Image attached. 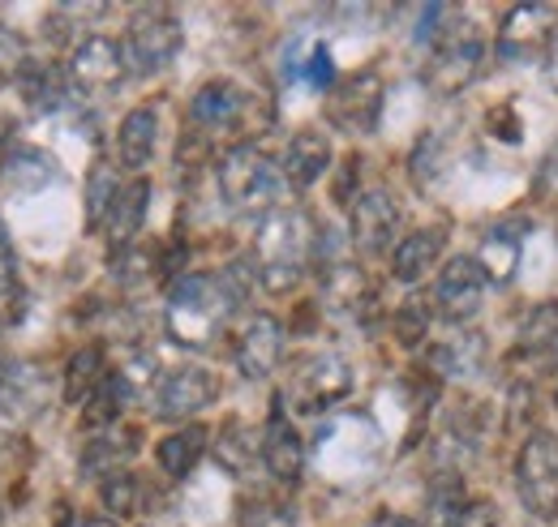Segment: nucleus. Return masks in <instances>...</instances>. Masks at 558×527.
<instances>
[{
	"label": "nucleus",
	"instance_id": "nucleus-7",
	"mask_svg": "<svg viewBox=\"0 0 558 527\" xmlns=\"http://www.w3.org/2000/svg\"><path fill=\"white\" fill-rule=\"evenodd\" d=\"M558 35V13L550 4H515L498 26V57L515 65L546 61Z\"/></svg>",
	"mask_w": 558,
	"mask_h": 527
},
{
	"label": "nucleus",
	"instance_id": "nucleus-37",
	"mask_svg": "<svg viewBox=\"0 0 558 527\" xmlns=\"http://www.w3.org/2000/svg\"><path fill=\"white\" fill-rule=\"evenodd\" d=\"M425 330H429V309L417 305V301H409V305L396 314V339H400L404 347H417L421 339H425Z\"/></svg>",
	"mask_w": 558,
	"mask_h": 527
},
{
	"label": "nucleus",
	"instance_id": "nucleus-3",
	"mask_svg": "<svg viewBox=\"0 0 558 527\" xmlns=\"http://www.w3.org/2000/svg\"><path fill=\"white\" fill-rule=\"evenodd\" d=\"M279 176V163L254 142H241L219 159V194L232 210H267L276 201Z\"/></svg>",
	"mask_w": 558,
	"mask_h": 527
},
{
	"label": "nucleus",
	"instance_id": "nucleus-43",
	"mask_svg": "<svg viewBox=\"0 0 558 527\" xmlns=\"http://www.w3.org/2000/svg\"><path fill=\"white\" fill-rule=\"evenodd\" d=\"M489 125H498L494 137H502V142H520V121H515L511 108H494V112H489Z\"/></svg>",
	"mask_w": 558,
	"mask_h": 527
},
{
	"label": "nucleus",
	"instance_id": "nucleus-41",
	"mask_svg": "<svg viewBox=\"0 0 558 527\" xmlns=\"http://www.w3.org/2000/svg\"><path fill=\"white\" fill-rule=\"evenodd\" d=\"M537 198H558V142L546 150V159L537 168Z\"/></svg>",
	"mask_w": 558,
	"mask_h": 527
},
{
	"label": "nucleus",
	"instance_id": "nucleus-40",
	"mask_svg": "<svg viewBox=\"0 0 558 527\" xmlns=\"http://www.w3.org/2000/svg\"><path fill=\"white\" fill-rule=\"evenodd\" d=\"M17 283V254H13V241H9V228L0 219V296H9Z\"/></svg>",
	"mask_w": 558,
	"mask_h": 527
},
{
	"label": "nucleus",
	"instance_id": "nucleus-34",
	"mask_svg": "<svg viewBox=\"0 0 558 527\" xmlns=\"http://www.w3.org/2000/svg\"><path fill=\"white\" fill-rule=\"evenodd\" d=\"M477 360H482V339H460V343H447V347H434L429 352V365L438 373H477Z\"/></svg>",
	"mask_w": 558,
	"mask_h": 527
},
{
	"label": "nucleus",
	"instance_id": "nucleus-31",
	"mask_svg": "<svg viewBox=\"0 0 558 527\" xmlns=\"http://www.w3.org/2000/svg\"><path fill=\"white\" fill-rule=\"evenodd\" d=\"M558 343V305H546V309H533L529 322L520 330V352L533 356V360H546Z\"/></svg>",
	"mask_w": 558,
	"mask_h": 527
},
{
	"label": "nucleus",
	"instance_id": "nucleus-47",
	"mask_svg": "<svg viewBox=\"0 0 558 527\" xmlns=\"http://www.w3.org/2000/svg\"><path fill=\"white\" fill-rule=\"evenodd\" d=\"M0 515H4V498H0Z\"/></svg>",
	"mask_w": 558,
	"mask_h": 527
},
{
	"label": "nucleus",
	"instance_id": "nucleus-45",
	"mask_svg": "<svg viewBox=\"0 0 558 527\" xmlns=\"http://www.w3.org/2000/svg\"><path fill=\"white\" fill-rule=\"evenodd\" d=\"M369 527H417L413 519H400V515H378Z\"/></svg>",
	"mask_w": 558,
	"mask_h": 527
},
{
	"label": "nucleus",
	"instance_id": "nucleus-19",
	"mask_svg": "<svg viewBox=\"0 0 558 527\" xmlns=\"http://www.w3.org/2000/svg\"><path fill=\"white\" fill-rule=\"evenodd\" d=\"M245 108H250V95H245L236 82L215 77V82L194 90L190 117H194V125H203V130H232V125L245 117Z\"/></svg>",
	"mask_w": 558,
	"mask_h": 527
},
{
	"label": "nucleus",
	"instance_id": "nucleus-14",
	"mask_svg": "<svg viewBox=\"0 0 558 527\" xmlns=\"http://www.w3.org/2000/svg\"><path fill=\"white\" fill-rule=\"evenodd\" d=\"M52 181H57V159L44 146L26 142V137H4V146H0V185L9 194L26 198V194L48 189Z\"/></svg>",
	"mask_w": 558,
	"mask_h": 527
},
{
	"label": "nucleus",
	"instance_id": "nucleus-33",
	"mask_svg": "<svg viewBox=\"0 0 558 527\" xmlns=\"http://www.w3.org/2000/svg\"><path fill=\"white\" fill-rule=\"evenodd\" d=\"M236 527H296V511L283 498H245L236 511Z\"/></svg>",
	"mask_w": 558,
	"mask_h": 527
},
{
	"label": "nucleus",
	"instance_id": "nucleus-20",
	"mask_svg": "<svg viewBox=\"0 0 558 527\" xmlns=\"http://www.w3.org/2000/svg\"><path fill=\"white\" fill-rule=\"evenodd\" d=\"M146 206H150V181L134 176L130 185H121V194H117L108 219H104V232H108L112 254H125L138 241L142 223H146Z\"/></svg>",
	"mask_w": 558,
	"mask_h": 527
},
{
	"label": "nucleus",
	"instance_id": "nucleus-29",
	"mask_svg": "<svg viewBox=\"0 0 558 527\" xmlns=\"http://www.w3.org/2000/svg\"><path fill=\"white\" fill-rule=\"evenodd\" d=\"M65 73L57 65H26L22 73V90H26V103L31 112H57L61 99H65Z\"/></svg>",
	"mask_w": 558,
	"mask_h": 527
},
{
	"label": "nucleus",
	"instance_id": "nucleus-44",
	"mask_svg": "<svg viewBox=\"0 0 558 527\" xmlns=\"http://www.w3.org/2000/svg\"><path fill=\"white\" fill-rule=\"evenodd\" d=\"M546 73H550V86L558 90V35L555 44H550V52H546Z\"/></svg>",
	"mask_w": 558,
	"mask_h": 527
},
{
	"label": "nucleus",
	"instance_id": "nucleus-26",
	"mask_svg": "<svg viewBox=\"0 0 558 527\" xmlns=\"http://www.w3.org/2000/svg\"><path fill=\"white\" fill-rule=\"evenodd\" d=\"M215 459L228 476H245L254 459H263V433H254L245 420H223L219 438H215Z\"/></svg>",
	"mask_w": 558,
	"mask_h": 527
},
{
	"label": "nucleus",
	"instance_id": "nucleus-48",
	"mask_svg": "<svg viewBox=\"0 0 558 527\" xmlns=\"http://www.w3.org/2000/svg\"><path fill=\"white\" fill-rule=\"evenodd\" d=\"M555 407H558V387H555Z\"/></svg>",
	"mask_w": 558,
	"mask_h": 527
},
{
	"label": "nucleus",
	"instance_id": "nucleus-32",
	"mask_svg": "<svg viewBox=\"0 0 558 527\" xmlns=\"http://www.w3.org/2000/svg\"><path fill=\"white\" fill-rule=\"evenodd\" d=\"M117 194H121L117 172H112L108 163H95V172H90V181H86V228H99V223L108 219Z\"/></svg>",
	"mask_w": 558,
	"mask_h": 527
},
{
	"label": "nucleus",
	"instance_id": "nucleus-11",
	"mask_svg": "<svg viewBox=\"0 0 558 527\" xmlns=\"http://www.w3.org/2000/svg\"><path fill=\"white\" fill-rule=\"evenodd\" d=\"M215 399H219V378L203 365H185V369H172L155 387V416L181 425V420L198 416L203 407H210Z\"/></svg>",
	"mask_w": 558,
	"mask_h": 527
},
{
	"label": "nucleus",
	"instance_id": "nucleus-49",
	"mask_svg": "<svg viewBox=\"0 0 558 527\" xmlns=\"http://www.w3.org/2000/svg\"><path fill=\"white\" fill-rule=\"evenodd\" d=\"M0 334H4V327H0Z\"/></svg>",
	"mask_w": 558,
	"mask_h": 527
},
{
	"label": "nucleus",
	"instance_id": "nucleus-30",
	"mask_svg": "<svg viewBox=\"0 0 558 527\" xmlns=\"http://www.w3.org/2000/svg\"><path fill=\"white\" fill-rule=\"evenodd\" d=\"M125 399H130V387L121 382V373H108V378L95 387V395L82 403V420H86L90 429H108V425H117Z\"/></svg>",
	"mask_w": 558,
	"mask_h": 527
},
{
	"label": "nucleus",
	"instance_id": "nucleus-27",
	"mask_svg": "<svg viewBox=\"0 0 558 527\" xmlns=\"http://www.w3.org/2000/svg\"><path fill=\"white\" fill-rule=\"evenodd\" d=\"M464 506H469V493H464L460 471H438L429 480V493H425L421 527H456L460 515H464Z\"/></svg>",
	"mask_w": 558,
	"mask_h": 527
},
{
	"label": "nucleus",
	"instance_id": "nucleus-18",
	"mask_svg": "<svg viewBox=\"0 0 558 527\" xmlns=\"http://www.w3.org/2000/svg\"><path fill=\"white\" fill-rule=\"evenodd\" d=\"M327 168H331V137L323 130L296 133L288 142V150H283V163H279V172H283V181L292 189H310L314 181H323Z\"/></svg>",
	"mask_w": 558,
	"mask_h": 527
},
{
	"label": "nucleus",
	"instance_id": "nucleus-1",
	"mask_svg": "<svg viewBox=\"0 0 558 527\" xmlns=\"http://www.w3.org/2000/svg\"><path fill=\"white\" fill-rule=\"evenodd\" d=\"M318 254L314 219L301 206H271L254 236V270L267 292H292Z\"/></svg>",
	"mask_w": 558,
	"mask_h": 527
},
{
	"label": "nucleus",
	"instance_id": "nucleus-46",
	"mask_svg": "<svg viewBox=\"0 0 558 527\" xmlns=\"http://www.w3.org/2000/svg\"><path fill=\"white\" fill-rule=\"evenodd\" d=\"M77 527H121L117 519H86V524H77Z\"/></svg>",
	"mask_w": 558,
	"mask_h": 527
},
{
	"label": "nucleus",
	"instance_id": "nucleus-22",
	"mask_svg": "<svg viewBox=\"0 0 558 527\" xmlns=\"http://www.w3.org/2000/svg\"><path fill=\"white\" fill-rule=\"evenodd\" d=\"M134 451H138V433L134 429H104L99 438H90L86 446H82V476H117V471H125V463L134 459Z\"/></svg>",
	"mask_w": 558,
	"mask_h": 527
},
{
	"label": "nucleus",
	"instance_id": "nucleus-21",
	"mask_svg": "<svg viewBox=\"0 0 558 527\" xmlns=\"http://www.w3.org/2000/svg\"><path fill=\"white\" fill-rule=\"evenodd\" d=\"M442 245H447V232L442 228H417V232H409L404 241H396V249H391V274L400 279V283H417L425 279L438 258H442Z\"/></svg>",
	"mask_w": 558,
	"mask_h": 527
},
{
	"label": "nucleus",
	"instance_id": "nucleus-5",
	"mask_svg": "<svg viewBox=\"0 0 558 527\" xmlns=\"http://www.w3.org/2000/svg\"><path fill=\"white\" fill-rule=\"evenodd\" d=\"M185 48V26L172 9L163 4H142L130 17V35H125V61L138 73H163L181 57Z\"/></svg>",
	"mask_w": 558,
	"mask_h": 527
},
{
	"label": "nucleus",
	"instance_id": "nucleus-16",
	"mask_svg": "<svg viewBox=\"0 0 558 527\" xmlns=\"http://www.w3.org/2000/svg\"><path fill=\"white\" fill-rule=\"evenodd\" d=\"M263 467L276 476L279 485H296L301 471H305V442H301V433L292 429V420L279 403L271 407V420L263 429Z\"/></svg>",
	"mask_w": 558,
	"mask_h": 527
},
{
	"label": "nucleus",
	"instance_id": "nucleus-9",
	"mask_svg": "<svg viewBox=\"0 0 558 527\" xmlns=\"http://www.w3.org/2000/svg\"><path fill=\"white\" fill-rule=\"evenodd\" d=\"M383 117V77L374 69H361L327 95V121L344 133H374Z\"/></svg>",
	"mask_w": 558,
	"mask_h": 527
},
{
	"label": "nucleus",
	"instance_id": "nucleus-10",
	"mask_svg": "<svg viewBox=\"0 0 558 527\" xmlns=\"http://www.w3.org/2000/svg\"><path fill=\"white\" fill-rule=\"evenodd\" d=\"M352 245L356 254L365 258H378L391 249V241L400 236V223H404V210L400 201L391 198L387 189H365L361 198L352 201Z\"/></svg>",
	"mask_w": 558,
	"mask_h": 527
},
{
	"label": "nucleus",
	"instance_id": "nucleus-42",
	"mask_svg": "<svg viewBox=\"0 0 558 527\" xmlns=\"http://www.w3.org/2000/svg\"><path fill=\"white\" fill-rule=\"evenodd\" d=\"M456 527H498V511H494V502H469Z\"/></svg>",
	"mask_w": 558,
	"mask_h": 527
},
{
	"label": "nucleus",
	"instance_id": "nucleus-35",
	"mask_svg": "<svg viewBox=\"0 0 558 527\" xmlns=\"http://www.w3.org/2000/svg\"><path fill=\"white\" fill-rule=\"evenodd\" d=\"M361 296H365V279H361L356 266L336 262L331 270H327V301H331V305L352 309V305H361Z\"/></svg>",
	"mask_w": 558,
	"mask_h": 527
},
{
	"label": "nucleus",
	"instance_id": "nucleus-28",
	"mask_svg": "<svg viewBox=\"0 0 558 527\" xmlns=\"http://www.w3.org/2000/svg\"><path fill=\"white\" fill-rule=\"evenodd\" d=\"M104 378H108V369H104V347L90 343V347L73 352L70 369H65V399H70V403H86Z\"/></svg>",
	"mask_w": 558,
	"mask_h": 527
},
{
	"label": "nucleus",
	"instance_id": "nucleus-12",
	"mask_svg": "<svg viewBox=\"0 0 558 527\" xmlns=\"http://www.w3.org/2000/svg\"><path fill=\"white\" fill-rule=\"evenodd\" d=\"M482 301H486V274H482V266L477 258H451V262L438 270V283H434V309L447 318V322H469V318H477V309H482Z\"/></svg>",
	"mask_w": 558,
	"mask_h": 527
},
{
	"label": "nucleus",
	"instance_id": "nucleus-38",
	"mask_svg": "<svg viewBox=\"0 0 558 527\" xmlns=\"http://www.w3.org/2000/svg\"><path fill=\"white\" fill-rule=\"evenodd\" d=\"M301 69H305L310 86H318V90H331V86H336V61H331V48H327V44H314L310 61Z\"/></svg>",
	"mask_w": 558,
	"mask_h": 527
},
{
	"label": "nucleus",
	"instance_id": "nucleus-24",
	"mask_svg": "<svg viewBox=\"0 0 558 527\" xmlns=\"http://www.w3.org/2000/svg\"><path fill=\"white\" fill-rule=\"evenodd\" d=\"M210 446V429L207 425H181L177 433H168L159 446H155V459H159V471L172 476V480H185Z\"/></svg>",
	"mask_w": 558,
	"mask_h": 527
},
{
	"label": "nucleus",
	"instance_id": "nucleus-8",
	"mask_svg": "<svg viewBox=\"0 0 558 527\" xmlns=\"http://www.w3.org/2000/svg\"><path fill=\"white\" fill-rule=\"evenodd\" d=\"M130 61H125V44L108 39V35H86L77 48H73L65 77H70L73 90L82 95H108L125 82Z\"/></svg>",
	"mask_w": 558,
	"mask_h": 527
},
{
	"label": "nucleus",
	"instance_id": "nucleus-15",
	"mask_svg": "<svg viewBox=\"0 0 558 527\" xmlns=\"http://www.w3.org/2000/svg\"><path fill=\"white\" fill-rule=\"evenodd\" d=\"M349 391H352V369H349V360L336 356V352L314 356V360L296 373V382H292V395H296V407H301V412H323V407L340 403Z\"/></svg>",
	"mask_w": 558,
	"mask_h": 527
},
{
	"label": "nucleus",
	"instance_id": "nucleus-17",
	"mask_svg": "<svg viewBox=\"0 0 558 527\" xmlns=\"http://www.w3.org/2000/svg\"><path fill=\"white\" fill-rule=\"evenodd\" d=\"M48 403V382L31 360H4L0 365V412L13 420L39 416Z\"/></svg>",
	"mask_w": 558,
	"mask_h": 527
},
{
	"label": "nucleus",
	"instance_id": "nucleus-13",
	"mask_svg": "<svg viewBox=\"0 0 558 527\" xmlns=\"http://www.w3.org/2000/svg\"><path fill=\"white\" fill-rule=\"evenodd\" d=\"M232 360H236L241 378H250V382H267L276 373L279 360H283V327H279L276 314H254L241 327Z\"/></svg>",
	"mask_w": 558,
	"mask_h": 527
},
{
	"label": "nucleus",
	"instance_id": "nucleus-39",
	"mask_svg": "<svg viewBox=\"0 0 558 527\" xmlns=\"http://www.w3.org/2000/svg\"><path fill=\"white\" fill-rule=\"evenodd\" d=\"M17 73H26V48L13 30H0V82H9Z\"/></svg>",
	"mask_w": 558,
	"mask_h": 527
},
{
	"label": "nucleus",
	"instance_id": "nucleus-25",
	"mask_svg": "<svg viewBox=\"0 0 558 527\" xmlns=\"http://www.w3.org/2000/svg\"><path fill=\"white\" fill-rule=\"evenodd\" d=\"M155 142H159V112L155 108H134L125 112L121 130H117V155H121V168L125 172H142L155 155Z\"/></svg>",
	"mask_w": 558,
	"mask_h": 527
},
{
	"label": "nucleus",
	"instance_id": "nucleus-2",
	"mask_svg": "<svg viewBox=\"0 0 558 527\" xmlns=\"http://www.w3.org/2000/svg\"><path fill=\"white\" fill-rule=\"evenodd\" d=\"M236 305H241V287L232 283V274H185L168 292L163 322L181 347H207L232 322Z\"/></svg>",
	"mask_w": 558,
	"mask_h": 527
},
{
	"label": "nucleus",
	"instance_id": "nucleus-36",
	"mask_svg": "<svg viewBox=\"0 0 558 527\" xmlns=\"http://www.w3.org/2000/svg\"><path fill=\"white\" fill-rule=\"evenodd\" d=\"M104 506L117 519L130 515V511H138V480H134V471H117V476L104 480Z\"/></svg>",
	"mask_w": 558,
	"mask_h": 527
},
{
	"label": "nucleus",
	"instance_id": "nucleus-6",
	"mask_svg": "<svg viewBox=\"0 0 558 527\" xmlns=\"http://www.w3.org/2000/svg\"><path fill=\"white\" fill-rule=\"evenodd\" d=\"M482 61H486V44L477 39V30H442L425 61V86L434 95H460L482 73Z\"/></svg>",
	"mask_w": 558,
	"mask_h": 527
},
{
	"label": "nucleus",
	"instance_id": "nucleus-4",
	"mask_svg": "<svg viewBox=\"0 0 558 527\" xmlns=\"http://www.w3.org/2000/svg\"><path fill=\"white\" fill-rule=\"evenodd\" d=\"M515 493L542 524L558 519V433L533 429L515 455Z\"/></svg>",
	"mask_w": 558,
	"mask_h": 527
},
{
	"label": "nucleus",
	"instance_id": "nucleus-23",
	"mask_svg": "<svg viewBox=\"0 0 558 527\" xmlns=\"http://www.w3.org/2000/svg\"><path fill=\"white\" fill-rule=\"evenodd\" d=\"M520 249H524V232L515 223H498L482 236V249H477V266L486 274V283H511L515 279V266H520Z\"/></svg>",
	"mask_w": 558,
	"mask_h": 527
}]
</instances>
